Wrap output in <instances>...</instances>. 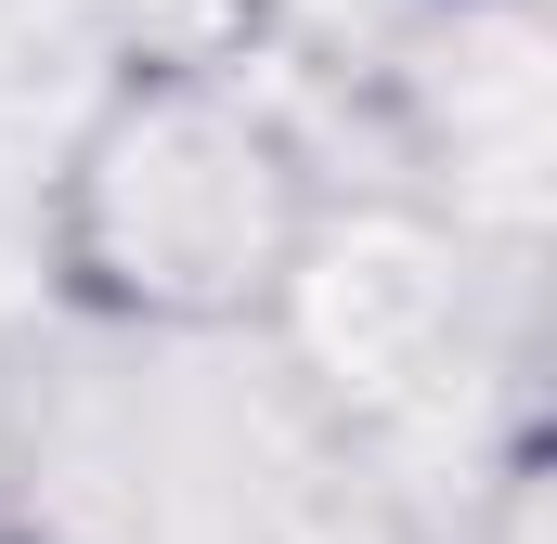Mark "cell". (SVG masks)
<instances>
[{
	"mask_svg": "<svg viewBox=\"0 0 557 544\" xmlns=\"http://www.w3.org/2000/svg\"><path fill=\"white\" fill-rule=\"evenodd\" d=\"M311 234V169L273 131V104H247L234 78L195 65H143L104 91V118L65 156L52 195V247L65 285L117 324H247L273 311Z\"/></svg>",
	"mask_w": 557,
	"mask_h": 544,
	"instance_id": "1",
	"label": "cell"
}]
</instances>
